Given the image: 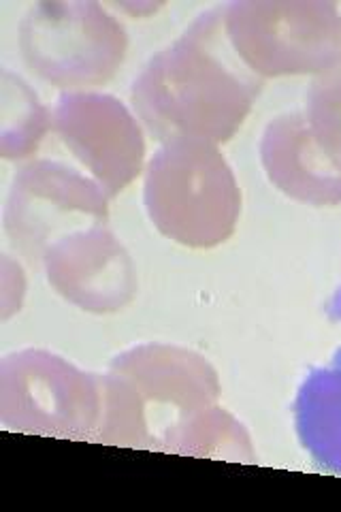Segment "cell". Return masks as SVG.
Wrapping results in <instances>:
<instances>
[{"label":"cell","mask_w":341,"mask_h":512,"mask_svg":"<svg viewBox=\"0 0 341 512\" xmlns=\"http://www.w3.org/2000/svg\"><path fill=\"white\" fill-rule=\"evenodd\" d=\"M301 114L322 150L341 163V69L316 79Z\"/></svg>","instance_id":"cell-14"},{"label":"cell","mask_w":341,"mask_h":512,"mask_svg":"<svg viewBox=\"0 0 341 512\" xmlns=\"http://www.w3.org/2000/svg\"><path fill=\"white\" fill-rule=\"evenodd\" d=\"M167 453L241 463L256 461V453L246 427L231 412L218 406H209L199 414H194L173 436Z\"/></svg>","instance_id":"cell-13"},{"label":"cell","mask_w":341,"mask_h":512,"mask_svg":"<svg viewBox=\"0 0 341 512\" xmlns=\"http://www.w3.org/2000/svg\"><path fill=\"white\" fill-rule=\"evenodd\" d=\"M131 391L148 427L152 451H165L194 414L216 406L220 380L214 367L182 346L148 342L126 348L109 363Z\"/></svg>","instance_id":"cell-7"},{"label":"cell","mask_w":341,"mask_h":512,"mask_svg":"<svg viewBox=\"0 0 341 512\" xmlns=\"http://www.w3.org/2000/svg\"><path fill=\"white\" fill-rule=\"evenodd\" d=\"M101 404V374L50 350L24 348L0 361V423L11 431L94 442Z\"/></svg>","instance_id":"cell-5"},{"label":"cell","mask_w":341,"mask_h":512,"mask_svg":"<svg viewBox=\"0 0 341 512\" xmlns=\"http://www.w3.org/2000/svg\"><path fill=\"white\" fill-rule=\"evenodd\" d=\"M26 67L41 82L88 92L111 82L126 60L128 35L116 15L92 0H45L18 26Z\"/></svg>","instance_id":"cell-3"},{"label":"cell","mask_w":341,"mask_h":512,"mask_svg":"<svg viewBox=\"0 0 341 512\" xmlns=\"http://www.w3.org/2000/svg\"><path fill=\"white\" fill-rule=\"evenodd\" d=\"M120 11H126L131 18H150L162 5L158 3H120L116 5Z\"/></svg>","instance_id":"cell-15"},{"label":"cell","mask_w":341,"mask_h":512,"mask_svg":"<svg viewBox=\"0 0 341 512\" xmlns=\"http://www.w3.org/2000/svg\"><path fill=\"white\" fill-rule=\"evenodd\" d=\"M109 197L90 175L58 163L30 160L13 175L3 222L13 248L32 265L75 231L107 224Z\"/></svg>","instance_id":"cell-6"},{"label":"cell","mask_w":341,"mask_h":512,"mask_svg":"<svg viewBox=\"0 0 341 512\" xmlns=\"http://www.w3.org/2000/svg\"><path fill=\"white\" fill-rule=\"evenodd\" d=\"M41 265L54 291L90 314L120 312L137 295L135 263L107 224L62 237Z\"/></svg>","instance_id":"cell-9"},{"label":"cell","mask_w":341,"mask_h":512,"mask_svg":"<svg viewBox=\"0 0 341 512\" xmlns=\"http://www.w3.org/2000/svg\"><path fill=\"white\" fill-rule=\"evenodd\" d=\"M263 82L243 64L224 32V7L201 13L135 77V116L160 143L192 137L233 139Z\"/></svg>","instance_id":"cell-1"},{"label":"cell","mask_w":341,"mask_h":512,"mask_svg":"<svg viewBox=\"0 0 341 512\" xmlns=\"http://www.w3.org/2000/svg\"><path fill=\"white\" fill-rule=\"evenodd\" d=\"M224 32L256 77L341 69V13L322 0H246L224 7Z\"/></svg>","instance_id":"cell-4"},{"label":"cell","mask_w":341,"mask_h":512,"mask_svg":"<svg viewBox=\"0 0 341 512\" xmlns=\"http://www.w3.org/2000/svg\"><path fill=\"white\" fill-rule=\"evenodd\" d=\"M297 431L316 463L341 474V350L314 372L295 404Z\"/></svg>","instance_id":"cell-11"},{"label":"cell","mask_w":341,"mask_h":512,"mask_svg":"<svg viewBox=\"0 0 341 512\" xmlns=\"http://www.w3.org/2000/svg\"><path fill=\"white\" fill-rule=\"evenodd\" d=\"M52 120L54 133L109 199L145 171L143 124L116 96L64 92Z\"/></svg>","instance_id":"cell-8"},{"label":"cell","mask_w":341,"mask_h":512,"mask_svg":"<svg viewBox=\"0 0 341 512\" xmlns=\"http://www.w3.org/2000/svg\"><path fill=\"white\" fill-rule=\"evenodd\" d=\"M143 205L160 235L207 250L235 233L241 192L216 143L180 137L160 143L145 165Z\"/></svg>","instance_id":"cell-2"},{"label":"cell","mask_w":341,"mask_h":512,"mask_svg":"<svg viewBox=\"0 0 341 512\" xmlns=\"http://www.w3.org/2000/svg\"><path fill=\"white\" fill-rule=\"evenodd\" d=\"M54 133L52 111L20 75L3 71V105H0V156L26 160L35 154L47 133Z\"/></svg>","instance_id":"cell-12"},{"label":"cell","mask_w":341,"mask_h":512,"mask_svg":"<svg viewBox=\"0 0 341 512\" xmlns=\"http://www.w3.org/2000/svg\"><path fill=\"white\" fill-rule=\"evenodd\" d=\"M261 160L269 180L290 199L341 205V163L322 150L301 111L269 122L261 141Z\"/></svg>","instance_id":"cell-10"}]
</instances>
